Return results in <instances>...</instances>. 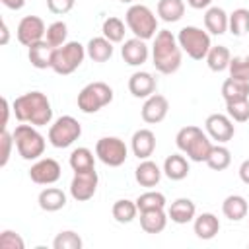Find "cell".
Instances as JSON below:
<instances>
[{
    "mask_svg": "<svg viewBox=\"0 0 249 249\" xmlns=\"http://www.w3.org/2000/svg\"><path fill=\"white\" fill-rule=\"evenodd\" d=\"M14 115L19 123H29L33 126H47L53 121V107L43 91H27L14 99Z\"/></svg>",
    "mask_w": 249,
    "mask_h": 249,
    "instance_id": "6da1fadb",
    "label": "cell"
},
{
    "mask_svg": "<svg viewBox=\"0 0 249 249\" xmlns=\"http://www.w3.org/2000/svg\"><path fill=\"white\" fill-rule=\"evenodd\" d=\"M181 53L183 51L177 43V37L171 31L161 29L156 33L152 45V64L156 66L158 72L161 74L177 72L181 66Z\"/></svg>",
    "mask_w": 249,
    "mask_h": 249,
    "instance_id": "7a4b0ae2",
    "label": "cell"
},
{
    "mask_svg": "<svg viewBox=\"0 0 249 249\" xmlns=\"http://www.w3.org/2000/svg\"><path fill=\"white\" fill-rule=\"evenodd\" d=\"M14 134V142L18 148V154L31 161V160H39L45 152V136L37 130V126L29 124V123H21L16 126Z\"/></svg>",
    "mask_w": 249,
    "mask_h": 249,
    "instance_id": "3957f363",
    "label": "cell"
},
{
    "mask_svg": "<svg viewBox=\"0 0 249 249\" xmlns=\"http://www.w3.org/2000/svg\"><path fill=\"white\" fill-rule=\"evenodd\" d=\"M124 23L134 33V37L144 41L156 37L158 33V18L144 4H132L124 14Z\"/></svg>",
    "mask_w": 249,
    "mask_h": 249,
    "instance_id": "277c9868",
    "label": "cell"
},
{
    "mask_svg": "<svg viewBox=\"0 0 249 249\" xmlns=\"http://www.w3.org/2000/svg\"><path fill=\"white\" fill-rule=\"evenodd\" d=\"M177 43H179L181 51L187 53V56H191L193 60L206 58V54L212 47L208 31H202L200 27H195V25H185L177 33Z\"/></svg>",
    "mask_w": 249,
    "mask_h": 249,
    "instance_id": "5b68a950",
    "label": "cell"
},
{
    "mask_svg": "<svg viewBox=\"0 0 249 249\" xmlns=\"http://www.w3.org/2000/svg\"><path fill=\"white\" fill-rule=\"evenodd\" d=\"M88 56L86 47L78 41H66L62 47L54 49V56H53V70L60 76H68L72 74L76 68H80V64L84 62V58Z\"/></svg>",
    "mask_w": 249,
    "mask_h": 249,
    "instance_id": "8992f818",
    "label": "cell"
},
{
    "mask_svg": "<svg viewBox=\"0 0 249 249\" xmlns=\"http://www.w3.org/2000/svg\"><path fill=\"white\" fill-rule=\"evenodd\" d=\"M113 101V89L105 82H91L78 93V109L82 113H97Z\"/></svg>",
    "mask_w": 249,
    "mask_h": 249,
    "instance_id": "52a82bcc",
    "label": "cell"
},
{
    "mask_svg": "<svg viewBox=\"0 0 249 249\" xmlns=\"http://www.w3.org/2000/svg\"><path fill=\"white\" fill-rule=\"evenodd\" d=\"M82 134V124L70 117V115H62L58 117L51 128H49V142L54 146V148H68L72 146Z\"/></svg>",
    "mask_w": 249,
    "mask_h": 249,
    "instance_id": "ba28073f",
    "label": "cell"
},
{
    "mask_svg": "<svg viewBox=\"0 0 249 249\" xmlns=\"http://www.w3.org/2000/svg\"><path fill=\"white\" fill-rule=\"evenodd\" d=\"M95 156L109 167H119L128 158L126 144L117 136H103L95 144Z\"/></svg>",
    "mask_w": 249,
    "mask_h": 249,
    "instance_id": "9c48e42d",
    "label": "cell"
},
{
    "mask_svg": "<svg viewBox=\"0 0 249 249\" xmlns=\"http://www.w3.org/2000/svg\"><path fill=\"white\" fill-rule=\"evenodd\" d=\"M97 171L95 169H88V171H74V177L70 181V195L74 200L78 202H86L89 200L95 191H97Z\"/></svg>",
    "mask_w": 249,
    "mask_h": 249,
    "instance_id": "30bf717a",
    "label": "cell"
},
{
    "mask_svg": "<svg viewBox=\"0 0 249 249\" xmlns=\"http://www.w3.org/2000/svg\"><path fill=\"white\" fill-rule=\"evenodd\" d=\"M204 128H206V134L216 140L218 144H226L233 138L235 134V126H233V121L228 117V115H222V113H212L206 117L204 121Z\"/></svg>",
    "mask_w": 249,
    "mask_h": 249,
    "instance_id": "8fae6325",
    "label": "cell"
},
{
    "mask_svg": "<svg viewBox=\"0 0 249 249\" xmlns=\"http://www.w3.org/2000/svg\"><path fill=\"white\" fill-rule=\"evenodd\" d=\"M45 33H47L45 21L39 16H25V18H21V21L18 23V29H16L18 41L23 47H31L33 43L43 41Z\"/></svg>",
    "mask_w": 249,
    "mask_h": 249,
    "instance_id": "7c38bea8",
    "label": "cell"
},
{
    "mask_svg": "<svg viewBox=\"0 0 249 249\" xmlns=\"http://www.w3.org/2000/svg\"><path fill=\"white\" fill-rule=\"evenodd\" d=\"M60 165L53 158H39L31 169H29V179L37 185H53L60 179Z\"/></svg>",
    "mask_w": 249,
    "mask_h": 249,
    "instance_id": "4fadbf2b",
    "label": "cell"
},
{
    "mask_svg": "<svg viewBox=\"0 0 249 249\" xmlns=\"http://www.w3.org/2000/svg\"><path fill=\"white\" fill-rule=\"evenodd\" d=\"M167 111H169V101L167 97L160 95V93H152L150 97H146L144 105H142V121L148 123V124H158L161 123L165 117H167Z\"/></svg>",
    "mask_w": 249,
    "mask_h": 249,
    "instance_id": "5bb4252c",
    "label": "cell"
},
{
    "mask_svg": "<svg viewBox=\"0 0 249 249\" xmlns=\"http://www.w3.org/2000/svg\"><path fill=\"white\" fill-rule=\"evenodd\" d=\"M121 54H123V60L128 66H140V64H144L148 60L150 51H148V45H146L144 39L132 37V39H128V41L123 43Z\"/></svg>",
    "mask_w": 249,
    "mask_h": 249,
    "instance_id": "9a60e30c",
    "label": "cell"
},
{
    "mask_svg": "<svg viewBox=\"0 0 249 249\" xmlns=\"http://www.w3.org/2000/svg\"><path fill=\"white\" fill-rule=\"evenodd\" d=\"M130 148L138 160H148L156 150V134L150 128L136 130L130 138Z\"/></svg>",
    "mask_w": 249,
    "mask_h": 249,
    "instance_id": "2e32d148",
    "label": "cell"
},
{
    "mask_svg": "<svg viewBox=\"0 0 249 249\" xmlns=\"http://www.w3.org/2000/svg\"><path fill=\"white\" fill-rule=\"evenodd\" d=\"M54 49H56V47L49 45L45 39H43V41L33 43L31 47H27V58H29L31 66H35V68H39V70L51 68V66H53Z\"/></svg>",
    "mask_w": 249,
    "mask_h": 249,
    "instance_id": "e0dca14e",
    "label": "cell"
},
{
    "mask_svg": "<svg viewBox=\"0 0 249 249\" xmlns=\"http://www.w3.org/2000/svg\"><path fill=\"white\" fill-rule=\"evenodd\" d=\"M128 91L134 95V97H150L154 91H156V78L150 74V72H134L130 78H128Z\"/></svg>",
    "mask_w": 249,
    "mask_h": 249,
    "instance_id": "ac0fdd59",
    "label": "cell"
},
{
    "mask_svg": "<svg viewBox=\"0 0 249 249\" xmlns=\"http://www.w3.org/2000/svg\"><path fill=\"white\" fill-rule=\"evenodd\" d=\"M161 173H163V169H160L158 163H154L152 160H142L138 163V167L134 169L136 183L140 187H146V189L156 187L160 183V179H161Z\"/></svg>",
    "mask_w": 249,
    "mask_h": 249,
    "instance_id": "d6986e66",
    "label": "cell"
},
{
    "mask_svg": "<svg viewBox=\"0 0 249 249\" xmlns=\"http://www.w3.org/2000/svg\"><path fill=\"white\" fill-rule=\"evenodd\" d=\"M167 216L175 224H189L196 216V206H195V202L191 198H177V200H173L169 204Z\"/></svg>",
    "mask_w": 249,
    "mask_h": 249,
    "instance_id": "ffe728a7",
    "label": "cell"
},
{
    "mask_svg": "<svg viewBox=\"0 0 249 249\" xmlns=\"http://www.w3.org/2000/svg\"><path fill=\"white\" fill-rule=\"evenodd\" d=\"M193 230H195V233H196L198 239H204V241L206 239H212L220 231V220L212 212H202V214L195 216Z\"/></svg>",
    "mask_w": 249,
    "mask_h": 249,
    "instance_id": "44dd1931",
    "label": "cell"
},
{
    "mask_svg": "<svg viewBox=\"0 0 249 249\" xmlns=\"http://www.w3.org/2000/svg\"><path fill=\"white\" fill-rule=\"evenodd\" d=\"M41 210L45 212H56L60 208L66 206V193L58 187H47L39 193V198H37Z\"/></svg>",
    "mask_w": 249,
    "mask_h": 249,
    "instance_id": "7402d4cb",
    "label": "cell"
},
{
    "mask_svg": "<svg viewBox=\"0 0 249 249\" xmlns=\"http://www.w3.org/2000/svg\"><path fill=\"white\" fill-rule=\"evenodd\" d=\"M228 19H230V16L226 14L224 8L212 6L204 14V27L212 35H224L228 31Z\"/></svg>",
    "mask_w": 249,
    "mask_h": 249,
    "instance_id": "603a6c76",
    "label": "cell"
},
{
    "mask_svg": "<svg viewBox=\"0 0 249 249\" xmlns=\"http://www.w3.org/2000/svg\"><path fill=\"white\" fill-rule=\"evenodd\" d=\"M212 146H214V144L210 142V136L200 130V132L191 140V144L185 148V154H187L189 160H193V161H206L208 156H210V152H212Z\"/></svg>",
    "mask_w": 249,
    "mask_h": 249,
    "instance_id": "cb8c5ba5",
    "label": "cell"
},
{
    "mask_svg": "<svg viewBox=\"0 0 249 249\" xmlns=\"http://www.w3.org/2000/svg\"><path fill=\"white\" fill-rule=\"evenodd\" d=\"M167 214L163 212V208L158 210H144L140 212V228L146 233H161L167 226Z\"/></svg>",
    "mask_w": 249,
    "mask_h": 249,
    "instance_id": "d4e9b609",
    "label": "cell"
},
{
    "mask_svg": "<svg viewBox=\"0 0 249 249\" xmlns=\"http://www.w3.org/2000/svg\"><path fill=\"white\" fill-rule=\"evenodd\" d=\"M86 53L93 62H107L113 56V43L107 37H91L86 45Z\"/></svg>",
    "mask_w": 249,
    "mask_h": 249,
    "instance_id": "484cf974",
    "label": "cell"
},
{
    "mask_svg": "<svg viewBox=\"0 0 249 249\" xmlns=\"http://www.w3.org/2000/svg\"><path fill=\"white\" fill-rule=\"evenodd\" d=\"M222 212L231 222L243 220L247 216V212H249V206H247L245 196H241V195H230V196H226L224 202H222Z\"/></svg>",
    "mask_w": 249,
    "mask_h": 249,
    "instance_id": "4316f807",
    "label": "cell"
},
{
    "mask_svg": "<svg viewBox=\"0 0 249 249\" xmlns=\"http://www.w3.org/2000/svg\"><path fill=\"white\" fill-rule=\"evenodd\" d=\"M163 173L171 181H181L189 175V161L181 154H171L163 161Z\"/></svg>",
    "mask_w": 249,
    "mask_h": 249,
    "instance_id": "83f0119b",
    "label": "cell"
},
{
    "mask_svg": "<svg viewBox=\"0 0 249 249\" xmlns=\"http://www.w3.org/2000/svg\"><path fill=\"white\" fill-rule=\"evenodd\" d=\"M230 62H231V54H230L228 47H224V45L210 47V51L206 54V64L212 72H224L226 68H230Z\"/></svg>",
    "mask_w": 249,
    "mask_h": 249,
    "instance_id": "f1b7e54d",
    "label": "cell"
},
{
    "mask_svg": "<svg viewBox=\"0 0 249 249\" xmlns=\"http://www.w3.org/2000/svg\"><path fill=\"white\" fill-rule=\"evenodd\" d=\"M222 97L226 99V103L237 101V99H247L249 97V82L235 80V78L230 76L222 84Z\"/></svg>",
    "mask_w": 249,
    "mask_h": 249,
    "instance_id": "f546056e",
    "label": "cell"
},
{
    "mask_svg": "<svg viewBox=\"0 0 249 249\" xmlns=\"http://www.w3.org/2000/svg\"><path fill=\"white\" fill-rule=\"evenodd\" d=\"M185 14V2L183 0H158V16L167 21L175 23Z\"/></svg>",
    "mask_w": 249,
    "mask_h": 249,
    "instance_id": "4dcf8cb0",
    "label": "cell"
},
{
    "mask_svg": "<svg viewBox=\"0 0 249 249\" xmlns=\"http://www.w3.org/2000/svg\"><path fill=\"white\" fill-rule=\"evenodd\" d=\"M111 214L113 218L119 222V224H130L136 214H138V206H136V200H128V198H119L113 208H111Z\"/></svg>",
    "mask_w": 249,
    "mask_h": 249,
    "instance_id": "1f68e13d",
    "label": "cell"
},
{
    "mask_svg": "<svg viewBox=\"0 0 249 249\" xmlns=\"http://www.w3.org/2000/svg\"><path fill=\"white\" fill-rule=\"evenodd\" d=\"M68 163L74 171H88V169H95V158H93V152L89 148H76L72 150L70 158H68Z\"/></svg>",
    "mask_w": 249,
    "mask_h": 249,
    "instance_id": "d6a6232c",
    "label": "cell"
},
{
    "mask_svg": "<svg viewBox=\"0 0 249 249\" xmlns=\"http://www.w3.org/2000/svg\"><path fill=\"white\" fill-rule=\"evenodd\" d=\"M228 29L235 37H243L245 33H249V10L247 8L233 10L228 19Z\"/></svg>",
    "mask_w": 249,
    "mask_h": 249,
    "instance_id": "836d02e7",
    "label": "cell"
},
{
    "mask_svg": "<svg viewBox=\"0 0 249 249\" xmlns=\"http://www.w3.org/2000/svg\"><path fill=\"white\" fill-rule=\"evenodd\" d=\"M101 33L111 43H121L124 39V33H126L124 31V21L121 18H117V16H109L101 25Z\"/></svg>",
    "mask_w": 249,
    "mask_h": 249,
    "instance_id": "e575fe53",
    "label": "cell"
},
{
    "mask_svg": "<svg viewBox=\"0 0 249 249\" xmlns=\"http://www.w3.org/2000/svg\"><path fill=\"white\" fill-rule=\"evenodd\" d=\"M230 163H231V154H230V150H228L226 146H222V144L212 146V152H210V156H208V160H206V165H208L210 169H214V171H224V169L230 167Z\"/></svg>",
    "mask_w": 249,
    "mask_h": 249,
    "instance_id": "d590c367",
    "label": "cell"
},
{
    "mask_svg": "<svg viewBox=\"0 0 249 249\" xmlns=\"http://www.w3.org/2000/svg\"><path fill=\"white\" fill-rule=\"evenodd\" d=\"M136 206H138V212L165 208V196L158 191H146L136 198Z\"/></svg>",
    "mask_w": 249,
    "mask_h": 249,
    "instance_id": "8d00e7d4",
    "label": "cell"
},
{
    "mask_svg": "<svg viewBox=\"0 0 249 249\" xmlns=\"http://www.w3.org/2000/svg\"><path fill=\"white\" fill-rule=\"evenodd\" d=\"M66 37H68V25L64 21H53L49 27H47V33H45V41L53 47H62L66 43Z\"/></svg>",
    "mask_w": 249,
    "mask_h": 249,
    "instance_id": "74e56055",
    "label": "cell"
},
{
    "mask_svg": "<svg viewBox=\"0 0 249 249\" xmlns=\"http://www.w3.org/2000/svg\"><path fill=\"white\" fill-rule=\"evenodd\" d=\"M82 245H84L82 237L76 231H72V230L60 231L54 237V241H53V247L54 249H82Z\"/></svg>",
    "mask_w": 249,
    "mask_h": 249,
    "instance_id": "f35d334b",
    "label": "cell"
},
{
    "mask_svg": "<svg viewBox=\"0 0 249 249\" xmlns=\"http://www.w3.org/2000/svg\"><path fill=\"white\" fill-rule=\"evenodd\" d=\"M226 111H228V117L231 121L245 123V121H249V99L230 101V103H226Z\"/></svg>",
    "mask_w": 249,
    "mask_h": 249,
    "instance_id": "ab89813d",
    "label": "cell"
},
{
    "mask_svg": "<svg viewBox=\"0 0 249 249\" xmlns=\"http://www.w3.org/2000/svg\"><path fill=\"white\" fill-rule=\"evenodd\" d=\"M228 70H230L231 78L249 82V54L247 56H233Z\"/></svg>",
    "mask_w": 249,
    "mask_h": 249,
    "instance_id": "60d3db41",
    "label": "cell"
},
{
    "mask_svg": "<svg viewBox=\"0 0 249 249\" xmlns=\"http://www.w3.org/2000/svg\"><path fill=\"white\" fill-rule=\"evenodd\" d=\"M202 128H198V126H195V124H187V126H183L179 132H177V136H175V144H177V148L181 150V152H185V148L191 144V140L200 132Z\"/></svg>",
    "mask_w": 249,
    "mask_h": 249,
    "instance_id": "b9f144b4",
    "label": "cell"
},
{
    "mask_svg": "<svg viewBox=\"0 0 249 249\" xmlns=\"http://www.w3.org/2000/svg\"><path fill=\"white\" fill-rule=\"evenodd\" d=\"M23 247H25V243L19 233H16L12 230H4L0 233V249H23Z\"/></svg>",
    "mask_w": 249,
    "mask_h": 249,
    "instance_id": "7bdbcfd3",
    "label": "cell"
},
{
    "mask_svg": "<svg viewBox=\"0 0 249 249\" xmlns=\"http://www.w3.org/2000/svg\"><path fill=\"white\" fill-rule=\"evenodd\" d=\"M0 142H2L0 167H6V163H8V160H10V154H12V146L16 144V142H14V134L8 132L6 128H2V132H0Z\"/></svg>",
    "mask_w": 249,
    "mask_h": 249,
    "instance_id": "ee69618b",
    "label": "cell"
},
{
    "mask_svg": "<svg viewBox=\"0 0 249 249\" xmlns=\"http://www.w3.org/2000/svg\"><path fill=\"white\" fill-rule=\"evenodd\" d=\"M74 4H76V0H47V8L56 16L68 14L74 8Z\"/></svg>",
    "mask_w": 249,
    "mask_h": 249,
    "instance_id": "f6af8a7d",
    "label": "cell"
},
{
    "mask_svg": "<svg viewBox=\"0 0 249 249\" xmlns=\"http://www.w3.org/2000/svg\"><path fill=\"white\" fill-rule=\"evenodd\" d=\"M239 179L245 185H249V160H243L241 161V165H239Z\"/></svg>",
    "mask_w": 249,
    "mask_h": 249,
    "instance_id": "bcb514c9",
    "label": "cell"
},
{
    "mask_svg": "<svg viewBox=\"0 0 249 249\" xmlns=\"http://www.w3.org/2000/svg\"><path fill=\"white\" fill-rule=\"evenodd\" d=\"M187 4L195 10H202V8H208L212 4V0H187Z\"/></svg>",
    "mask_w": 249,
    "mask_h": 249,
    "instance_id": "7dc6e473",
    "label": "cell"
},
{
    "mask_svg": "<svg viewBox=\"0 0 249 249\" xmlns=\"http://www.w3.org/2000/svg\"><path fill=\"white\" fill-rule=\"evenodd\" d=\"M2 4L10 10H21L25 6V0H2Z\"/></svg>",
    "mask_w": 249,
    "mask_h": 249,
    "instance_id": "c3c4849f",
    "label": "cell"
},
{
    "mask_svg": "<svg viewBox=\"0 0 249 249\" xmlns=\"http://www.w3.org/2000/svg\"><path fill=\"white\" fill-rule=\"evenodd\" d=\"M2 109H4V119H2V128H6L8 124V115H10V103L6 97H2Z\"/></svg>",
    "mask_w": 249,
    "mask_h": 249,
    "instance_id": "681fc988",
    "label": "cell"
},
{
    "mask_svg": "<svg viewBox=\"0 0 249 249\" xmlns=\"http://www.w3.org/2000/svg\"><path fill=\"white\" fill-rule=\"evenodd\" d=\"M8 39H10V31H8L6 21H2V39H0V43H2V45H6V43H8Z\"/></svg>",
    "mask_w": 249,
    "mask_h": 249,
    "instance_id": "f907efd6",
    "label": "cell"
},
{
    "mask_svg": "<svg viewBox=\"0 0 249 249\" xmlns=\"http://www.w3.org/2000/svg\"><path fill=\"white\" fill-rule=\"evenodd\" d=\"M119 2H123V4H132L134 0H119Z\"/></svg>",
    "mask_w": 249,
    "mask_h": 249,
    "instance_id": "816d5d0a",
    "label": "cell"
}]
</instances>
